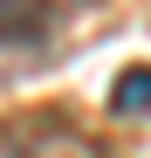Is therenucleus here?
I'll return each instance as SVG.
<instances>
[{"mask_svg":"<svg viewBox=\"0 0 151 158\" xmlns=\"http://www.w3.org/2000/svg\"><path fill=\"white\" fill-rule=\"evenodd\" d=\"M110 110H117V117H151V69H144V62L124 69L117 83H110Z\"/></svg>","mask_w":151,"mask_h":158,"instance_id":"7ed1b4c3","label":"nucleus"},{"mask_svg":"<svg viewBox=\"0 0 151 158\" xmlns=\"http://www.w3.org/2000/svg\"><path fill=\"white\" fill-rule=\"evenodd\" d=\"M28 151V124H0V158H21Z\"/></svg>","mask_w":151,"mask_h":158,"instance_id":"20e7f679","label":"nucleus"},{"mask_svg":"<svg viewBox=\"0 0 151 158\" xmlns=\"http://www.w3.org/2000/svg\"><path fill=\"white\" fill-rule=\"evenodd\" d=\"M21 158H103V144H89L69 124H28V151Z\"/></svg>","mask_w":151,"mask_h":158,"instance_id":"f03ea898","label":"nucleus"},{"mask_svg":"<svg viewBox=\"0 0 151 158\" xmlns=\"http://www.w3.org/2000/svg\"><path fill=\"white\" fill-rule=\"evenodd\" d=\"M76 14H83V0H0V76L48 62Z\"/></svg>","mask_w":151,"mask_h":158,"instance_id":"f257e3e1","label":"nucleus"}]
</instances>
